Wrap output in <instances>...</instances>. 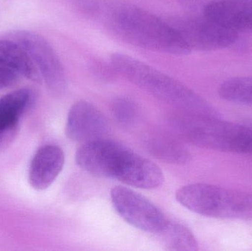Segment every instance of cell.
Segmentation results:
<instances>
[{
	"instance_id": "6da1fadb",
	"label": "cell",
	"mask_w": 252,
	"mask_h": 251,
	"mask_svg": "<svg viewBox=\"0 0 252 251\" xmlns=\"http://www.w3.org/2000/svg\"><path fill=\"white\" fill-rule=\"evenodd\" d=\"M98 17L111 32L135 47L172 56L191 52L170 22L127 1L103 0Z\"/></svg>"
},
{
	"instance_id": "7a4b0ae2",
	"label": "cell",
	"mask_w": 252,
	"mask_h": 251,
	"mask_svg": "<svg viewBox=\"0 0 252 251\" xmlns=\"http://www.w3.org/2000/svg\"><path fill=\"white\" fill-rule=\"evenodd\" d=\"M75 159L80 167L94 176L118 180L136 188L152 190L164 181L162 171L154 162L105 138L84 143Z\"/></svg>"
},
{
	"instance_id": "3957f363",
	"label": "cell",
	"mask_w": 252,
	"mask_h": 251,
	"mask_svg": "<svg viewBox=\"0 0 252 251\" xmlns=\"http://www.w3.org/2000/svg\"><path fill=\"white\" fill-rule=\"evenodd\" d=\"M118 75L161 101L180 111L222 118L221 113L199 94L167 74L124 53L111 56Z\"/></svg>"
},
{
	"instance_id": "277c9868",
	"label": "cell",
	"mask_w": 252,
	"mask_h": 251,
	"mask_svg": "<svg viewBox=\"0 0 252 251\" xmlns=\"http://www.w3.org/2000/svg\"><path fill=\"white\" fill-rule=\"evenodd\" d=\"M170 123L180 138L197 147L226 153L250 155L252 129L238 124L191 112H176Z\"/></svg>"
},
{
	"instance_id": "5b68a950",
	"label": "cell",
	"mask_w": 252,
	"mask_h": 251,
	"mask_svg": "<svg viewBox=\"0 0 252 251\" xmlns=\"http://www.w3.org/2000/svg\"><path fill=\"white\" fill-rule=\"evenodd\" d=\"M176 198L184 207L207 218L252 221V193L198 183L178 190Z\"/></svg>"
},
{
	"instance_id": "8992f818",
	"label": "cell",
	"mask_w": 252,
	"mask_h": 251,
	"mask_svg": "<svg viewBox=\"0 0 252 251\" xmlns=\"http://www.w3.org/2000/svg\"><path fill=\"white\" fill-rule=\"evenodd\" d=\"M6 38L25 49L36 66L49 91L60 97L67 91L68 81L63 64L50 43L31 31L16 30Z\"/></svg>"
},
{
	"instance_id": "52a82bcc",
	"label": "cell",
	"mask_w": 252,
	"mask_h": 251,
	"mask_svg": "<svg viewBox=\"0 0 252 251\" xmlns=\"http://www.w3.org/2000/svg\"><path fill=\"white\" fill-rule=\"evenodd\" d=\"M170 23L177 29L191 51L221 50L235 44L238 38V32L204 14L179 18Z\"/></svg>"
},
{
	"instance_id": "ba28073f",
	"label": "cell",
	"mask_w": 252,
	"mask_h": 251,
	"mask_svg": "<svg viewBox=\"0 0 252 251\" xmlns=\"http://www.w3.org/2000/svg\"><path fill=\"white\" fill-rule=\"evenodd\" d=\"M111 199L120 216L138 229L157 234L167 221L157 206L127 187H114L111 191Z\"/></svg>"
},
{
	"instance_id": "9c48e42d",
	"label": "cell",
	"mask_w": 252,
	"mask_h": 251,
	"mask_svg": "<svg viewBox=\"0 0 252 251\" xmlns=\"http://www.w3.org/2000/svg\"><path fill=\"white\" fill-rule=\"evenodd\" d=\"M109 129L107 119L94 105L85 100L72 105L66 119L68 138L79 142H90L104 139Z\"/></svg>"
},
{
	"instance_id": "30bf717a",
	"label": "cell",
	"mask_w": 252,
	"mask_h": 251,
	"mask_svg": "<svg viewBox=\"0 0 252 251\" xmlns=\"http://www.w3.org/2000/svg\"><path fill=\"white\" fill-rule=\"evenodd\" d=\"M63 150L55 144L40 147L30 165L28 180L32 188L44 190L56 181L64 165Z\"/></svg>"
},
{
	"instance_id": "8fae6325",
	"label": "cell",
	"mask_w": 252,
	"mask_h": 251,
	"mask_svg": "<svg viewBox=\"0 0 252 251\" xmlns=\"http://www.w3.org/2000/svg\"><path fill=\"white\" fill-rule=\"evenodd\" d=\"M204 15L232 30H252V0H215Z\"/></svg>"
},
{
	"instance_id": "7c38bea8",
	"label": "cell",
	"mask_w": 252,
	"mask_h": 251,
	"mask_svg": "<svg viewBox=\"0 0 252 251\" xmlns=\"http://www.w3.org/2000/svg\"><path fill=\"white\" fill-rule=\"evenodd\" d=\"M33 99V93L28 88L16 90L0 98V147L13 138Z\"/></svg>"
},
{
	"instance_id": "4fadbf2b",
	"label": "cell",
	"mask_w": 252,
	"mask_h": 251,
	"mask_svg": "<svg viewBox=\"0 0 252 251\" xmlns=\"http://www.w3.org/2000/svg\"><path fill=\"white\" fill-rule=\"evenodd\" d=\"M145 146L150 154L167 163L182 165L190 159V153L182 141L166 133L148 134L145 139Z\"/></svg>"
},
{
	"instance_id": "5bb4252c",
	"label": "cell",
	"mask_w": 252,
	"mask_h": 251,
	"mask_svg": "<svg viewBox=\"0 0 252 251\" xmlns=\"http://www.w3.org/2000/svg\"><path fill=\"white\" fill-rule=\"evenodd\" d=\"M0 63L14 68L22 76L34 82L38 83L42 80L39 71L28 53L12 40H0Z\"/></svg>"
},
{
	"instance_id": "9a60e30c",
	"label": "cell",
	"mask_w": 252,
	"mask_h": 251,
	"mask_svg": "<svg viewBox=\"0 0 252 251\" xmlns=\"http://www.w3.org/2000/svg\"><path fill=\"white\" fill-rule=\"evenodd\" d=\"M156 234L166 250L195 251L198 249V242L192 231L180 223L167 220Z\"/></svg>"
},
{
	"instance_id": "2e32d148",
	"label": "cell",
	"mask_w": 252,
	"mask_h": 251,
	"mask_svg": "<svg viewBox=\"0 0 252 251\" xmlns=\"http://www.w3.org/2000/svg\"><path fill=\"white\" fill-rule=\"evenodd\" d=\"M219 95L223 100L236 104L252 106V78H230L219 87Z\"/></svg>"
},
{
	"instance_id": "e0dca14e",
	"label": "cell",
	"mask_w": 252,
	"mask_h": 251,
	"mask_svg": "<svg viewBox=\"0 0 252 251\" xmlns=\"http://www.w3.org/2000/svg\"><path fill=\"white\" fill-rule=\"evenodd\" d=\"M112 112L117 122L124 127L133 126L140 116L139 106L127 97L115 99L112 104Z\"/></svg>"
},
{
	"instance_id": "ac0fdd59",
	"label": "cell",
	"mask_w": 252,
	"mask_h": 251,
	"mask_svg": "<svg viewBox=\"0 0 252 251\" xmlns=\"http://www.w3.org/2000/svg\"><path fill=\"white\" fill-rule=\"evenodd\" d=\"M90 68L91 72L100 79L103 81H110L115 78V75H118L112 63H105L101 60H92L90 63Z\"/></svg>"
},
{
	"instance_id": "d6986e66",
	"label": "cell",
	"mask_w": 252,
	"mask_h": 251,
	"mask_svg": "<svg viewBox=\"0 0 252 251\" xmlns=\"http://www.w3.org/2000/svg\"><path fill=\"white\" fill-rule=\"evenodd\" d=\"M22 76L14 68L0 63V89L10 88L16 84Z\"/></svg>"
},
{
	"instance_id": "ffe728a7",
	"label": "cell",
	"mask_w": 252,
	"mask_h": 251,
	"mask_svg": "<svg viewBox=\"0 0 252 251\" xmlns=\"http://www.w3.org/2000/svg\"><path fill=\"white\" fill-rule=\"evenodd\" d=\"M81 13L90 17H98L103 0H71Z\"/></svg>"
},
{
	"instance_id": "44dd1931",
	"label": "cell",
	"mask_w": 252,
	"mask_h": 251,
	"mask_svg": "<svg viewBox=\"0 0 252 251\" xmlns=\"http://www.w3.org/2000/svg\"><path fill=\"white\" fill-rule=\"evenodd\" d=\"M244 124H246V125H248L249 127H250V128H252V119H247V120H246L245 122H244ZM250 156H252V152L251 154L250 155Z\"/></svg>"
}]
</instances>
